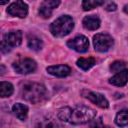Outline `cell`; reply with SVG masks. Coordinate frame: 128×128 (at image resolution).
Instances as JSON below:
<instances>
[{
  "mask_svg": "<svg viewBox=\"0 0 128 128\" xmlns=\"http://www.w3.org/2000/svg\"><path fill=\"white\" fill-rule=\"evenodd\" d=\"M96 116V111L91 107L78 105L75 107H63L58 110L57 117L61 121L73 124L81 125L90 122Z\"/></svg>",
  "mask_w": 128,
  "mask_h": 128,
  "instance_id": "1",
  "label": "cell"
},
{
  "mask_svg": "<svg viewBox=\"0 0 128 128\" xmlns=\"http://www.w3.org/2000/svg\"><path fill=\"white\" fill-rule=\"evenodd\" d=\"M46 93L45 86L37 82H25L21 87L22 98L33 104L41 102L46 97Z\"/></svg>",
  "mask_w": 128,
  "mask_h": 128,
  "instance_id": "2",
  "label": "cell"
},
{
  "mask_svg": "<svg viewBox=\"0 0 128 128\" xmlns=\"http://www.w3.org/2000/svg\"><path fill=\"white\" fill-rule=\"evenodd\" d=\"M74 28V21L69 15H63L54 20L50 25V32L54 37H64Z\"/></svg>",
  "mask_w": 128,
  "mask_h": 128,
  "instance_id": "3",
  "label": "cell"
},
{
  "mask_svg": "<svg viewBox=\"0 0 128 128\" xmlns=\"http://www.w3.org/2000/svg\"><path fill=\"white\" fill-rule=\"evenodd\" d=\"M22 43V32L20 30L11 31L4 35L1 42V51L2 53H8L14 47L19 46Z\"/></svg>",
  "mask_w": 128,
  "mask_h": 128,
  "instance_id": "4",
  "label": "cell"
},
{
  "mask_svg": "<svg viewBox=\"0 0 128 128\" xmlns=\"http://www.w3.org/2000/svg\"><path fill=\"white\" fill-rule=\"evenodd\" d=\"M114 44L113 38L106 33H98L93 36L94 49L98 52H106L112 48Z\"/></svg>",
  "mask_w": 128,
  "mask_h": 128,
  "instance_id": "5",
  "label": "cell"
},
{
  "mask_svg": "<svg viewBox=\"0 0 128 128\" xmlns=\"http://www.w3.org/2000/svg\"><path fill=\"white\" fill-rule=\"evenodd\" d=\"M13 69L19 74H29L36 70V62L31 58H20L12 64Z\"/></svg>",
  "mask_w": 128,
  "mask_h": 128,
  "instance_id": "6",
  "label": "cell"
},
{
  "mask_svg": "<svg viewBox=\"0 0 128 128\" xmlns=\"http://www.w3.org/2000/svg\"><path fill=\"white\" fill-rule=\"evenodd\" d=\"M7 13L14 17L25 18L28 14V5L23 1H15L8 6Z\"/></svg>",
  "mask_w": 128,
  "mask_h": 128,
  "instance_id": "7",
  "label": "cell"
},
{
  "mask_svg": "<svg viewBox=\"0 0 128 128\" xmlns=\"http://www.w3.org/2000/svg\"><path fill=\"white\" fill-rule=\"evenodd\" d=\"M67 46L79 53H84L89 48V41L88 38L84 35H78L73 39L69 40L67 42Z\"/></svg>",
  "mask_w": 128,
  "mask_h": 128,
  "instance_id": "8",
  "label": "cell"
},
{
  "mask_svg": "<svg viewBox=\"0 0 128 128\" xmlns=\"http://www.w3.org/2000/svg\"><path fill=\"white\" fill-rule=\"evenodd\" d=\"M35 128H63V126L56 118L46 115L40 117L36 121Z\"/></svg>",
  "mask_w": 128,
  "mask_h": 128,
  "instance_id": "9",
  "label": "cell"
},
{
  "mask_svg": "<svg viewBox=\"0 0 128 128\" xmlns=\"http://www.w3.org/2000/svg\"><path fill=\"white\" fill-rule=\"evenodd\" d=\"M85 98H87L88 100H90L93 104L97 105L100 108L106 109L109 107V102L108 100L104 97V95L98 93V92H93V91H87L86 94H84Z\"/></svg>",
  "mask_w": 128,
  "mask_h": 128,
  "instance_id": "10",
  "label": "cell"
},
{
  "mask_svg": "<svg viewBox=\"0 0 128 128\" xmlns=\"http://www.w3.org/2000/svg\"><path fill=\"white\" fill-rule=\"evenodd\" d=\"M60 4V1H56V0H46L43 1L40 4L39 7V15L42 18H49L52 14L53 9H55L56 7H58V5Z\"/></svg>",
  "mask_w": 128,
  "mask_h": 128,
  "instance_id": "11",
  "label": "cell"
},
{
  "mask_svg": "<svg viewBox=\"0 0 128 128\" xmlns=\"http://www.w3.org/2000/svg\"><path fill=\"white\" fill-rule=\"evenodd\" d=\"M46 70L49 74H51L53 76H56V77H66L71 72L70 67L68 65H64V64L49 66V67H47Z\"/></svg>",
  "mask_w": 128,
  "mask_h": 128,
  "instance_id": "12",
  "label": "cell"
},
{
  "mask_svg": "<svg viewBox=\"0 0 128 128\" xmlns=\"http://www.w3.org/2000/svg\"><path fill=\"white\" fill-rule=\"evenodd\" d=\"M128 81V69H124L118 73H116L113 77H111L109 79L110 84L118 86V87H122L124 86Z\"/></svg>",
  "mask_w": 128,
  "mask_h": 128,
  "instance_id": "13",
  "label": "cell"
},
{
  "mask_svg": "<svg viewBox=\"0 0 128 128\" xmlns=\"http://www.w3.org/2000/svg\"><path fill=\"white\" fill-rule=\"evenodd\" d=\"M100 19L97 15H89V16H86L84 17L83 21H82V24L84 26L85 29L87 30H96L100 27Z\"/></svg>",
  "mask_w": 128,
  "mask_h": 128,
  "instance_id": "14",
  "label": "cell"
},
{
  "mask_svg": "<svg viewBox=\"0 0 128 128\" xmlns=\"http://www.w3.org/2000/svg\"><path fill=\"white\" fill-rule=\"evenodd\" d=\"M12 112L14 113V115L18 119L25 120L27 118V115H28V107L26 105H24V104L16 103L12 107Z\"/></svg>",
  "mask_w": 128,
  "mask_h": 128,
  "instance_id": "15",
  "label": "cell"
},
{
  "mask_svg": "<svg viewBox=\"0 0 128 128\" xmlns=\"http://www.w3.org/2000/svg\"><path fill=\"white\" fill-rule=\"evenodd\" d=\"M77 66L81 68L82 70H89L95 65V59L93 57H88V58H79L76 62Z\"/></svg>",
  "mask_w": 128,
  "mask_h": 128,
  "instance_id": "16",
  "label": "cell"
},
{
  "mask_svg": "<svg viewBox=\"0 0 128 128\" xmlns=\"http://www.w3.org/2000/svg\"><path fill=\"white\" fill-rule=\"evenodd\" d=\"M28 47L34 51H38L43 47V42L42 40L35 36V35H29L28 36Z\"/></svg>",
  "mask_w": 128,
  "mask_h": 128,
  "instance_id": "17",
  "label": "cell"
},
{
  "mask_svg": "<svg viewBox=\"0 0 128 128\" xmlns=\"http://www.w3.org/2000/svg\"><path fill=\"white\" fill-rule=\"evenodd\" d=\"M13 91H14V87L11 83L6 82V81H2L0 83V96L2 98L11 96Z\"/></svg>",
  "mask_w": 128,
  "mask_h": 128,
  "instance_id": "18",
  "label": "cell"
},
{
  "mask_svg": "<svg viewBox=\"0 0 128 128\" xmlns=\"http://www.w3.org/2000/svg\"><path fill=\"white\" fill-rule=\"evenodd\" d=\"M115 123L117 126H128V110H121L115 117Z\"/></svg>",
  "mask_w": 128,
  "mask_h": 128,
  "instance_id": "19",
  "label": "cell"
},
{
  "mask_svg": "<svg viewBox=\"0 0 128 128\" xmlns=\"http://www.w3.org/2000/svg\"><path fill=\"white\" fill-rule=\"evenodd\" d=\"M104 4H105V2L101 1V0H85L82 2V8H83V10L88 11L93 8H96L97 6L104 5Z\"/></svg>",
  "mask_w": 128,
  "mask_h": 128,
  "instance_id": "20",
  "label": "cell"
},
{
  "mask_svg": "<svg viewBox=\"0 0 128 128\" xmlns=\"http://www.w3.org/2000/svg\"><path fill=\"white\" fill-rule=\"evenodd\" d=\"M126 69V63L124 61H120V60H117L115 62H113L110 66V70L112 72H115V73H118L122 70Z\"/></svg>",
  "mask_w": 128,
  "mask_h": 128,
  "instance_id": "21",
  "label": "cell"
},
{
  "mask_svg": "<svg viewBox=\"0 0 128 128\" xmlns=\"http://www.w3.org/2000/svg\"><path fill=\"white\" fill-rule=\"evenodd\" d=\"M92 127H93V128H112V127H110V126H108V125H105V124L103 123L101 117H100L99 119H97V120L94 121Z\"/></svg>",
  "mask_w": 128,
  "mask_h": 128,
  "instance_id": "22",
  "label": "cell"
},
{
  "mask_svg": "<svg viewBox=\"0 0 128 128\" xmlns=\"http://www.w3.org/2000/svg\"><path fill=\"white\" fill-rule=\"evenodd\" d=\"M116 8H117V5H116L114 2H107V3H106L105 9H106L107 11H115Z\"/></svg>",
  "mask_w": 128,
  "mask_h": 128,
  "instance_id": "23",
  "label": "cell"
},
{
  "mask_svg": "<svg viewBox=\"0 0 128 128\" xmlns=\"http://www.w3.org/2000/svg\"><path fill=\"white\" fill-rule=\"evenodd\" d=\"M124 12H125L126 14H128V4H126V5L124 6Z\"/></svg>",
  "mask_w": 128,
  "mask_h": 128,
  "instance_id": "24",
  "label": "cell"
}]
</instances>
